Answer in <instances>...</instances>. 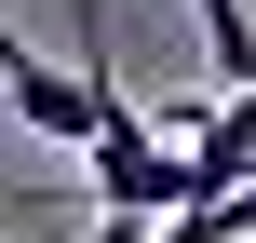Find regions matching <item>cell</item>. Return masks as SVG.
Returning <instances> with one entry per match:
<instances>
[{"instance_id":"2","label":"cell","mask_w":256,"mask_h":243,"mask_svg":"<svg viewBox=\"0 0 256 243\" xmlns=\"http://www.w3.org/2000/svg\"><path fill=\"white\" fill-rule=\"evenodd\" d=\"M94 162V203H108V243H148V230H176L189 203H202V162H189V135H148L135 108L81 149Z\"/></svg>"},{"instance_id":"3","label":"cell","mask_w":256,"mask_h":243,"mask_svg":"<svg viewBox=\"0 0 256 243\" xmlns=\"http://www.w3.org/2000/svg\"><path fill=\"white\" fill-rule=\"evenodd\" d=\"M189 162H202V203H216V189H256V81H230V95L189 122Z\"/></svg>"},{"instance_id":"1","label":"cell","mask_w":256,"mask_h":243,"mask_svg":"<svg viewBox=\"0 0 256 243\" xmlns=\"http://www.w3.org/2000/svg\"><path fill=\"white\" fill-rule=\"evenodd\" d=\"M0 108H14V135H40V149H94L135 95H122V68H108L94 41L54 68L40 41H14V27H0Z\"/></svg>"},{"instance_id":"4","label":"cell","mask_w":256,"mask_h":243,"mask_svg":"<svg viewBox=\"0 0 256 243\" xmlns=\"http://www.w3.org/2000/svg\"><path fill=\"white\" fill-rule=\"evenodd\" d=\"M189 14H202L216 68H230V81H256V14H243V0H189Z\"/></svg>"}]
</instances>
